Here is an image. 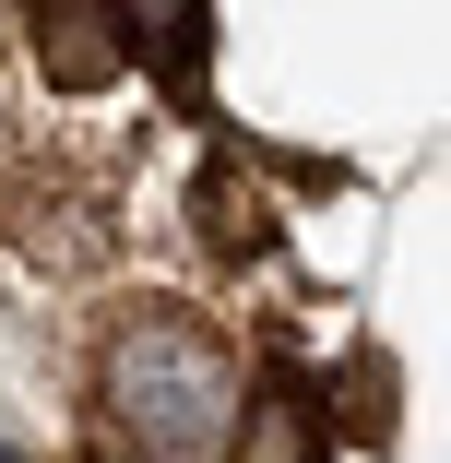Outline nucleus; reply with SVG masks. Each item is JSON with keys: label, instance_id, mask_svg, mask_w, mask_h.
Wrapping results in <instances>:
<instances>
[{"label": "nucleus", "instance_id": "nucleus-1", "mask_svg": "<svg viewBox=\"0 0 451 463\" xmlns=\"http://www.w3.org/2000/svg\"><path fill=\"white\" fill-rule=\"evenodd\" d=\"M108 404L143 451H214L226 439V404H238V368L202 321L178 309H143L119 345H108Z\"/></svg>", "mask_w": 451, "mask_h": 463}, {"label": "nucleus", "instance_id": "nucleus-2", "mask_svg": "<svg viewBox=\"0 0 451 463\" xmlns=\"http://www.w3.org/2000/svg\"><path fill=\"white\" fill-rule=\"evenodd\" d=\"M24 48H36V71L60 83V96H108V83L131 71L119 0H24Z\"/></svg>", "mask_w": 451, "mask_h": 463}, {"label": "nucleus", "instance_id": "nucleus-3", "mask_svg": "<svg viewBox=\"0 0 451 463\" xmlns=\"http://www.w3.org/2000/svg\"><path fill=\"white\" fill-rule=\"evenodd\" d=\"M238 428H261L238 463H309V451H333V404H309V392L286 381V368H274V381H261V392L238 404Z\"/></svg>", "mask_w": 451, "mask_h": 463}, {"label": "nucleus", "instance_id": "nucleus-4", "mask_svg": "<svg viewBox=\"0 0 451 463\" xmlns=\"http://www.w3.org/2000/svg\"><path fill=\"white\" fill-rule=\"evenodd\" d=\"M202 238H214V250H238V261H261V250H274V203H261V191H238V178H226V155L202 166Z\"/></svg>", "mask_w": 451, "mask_h": 463}]
</instances>
